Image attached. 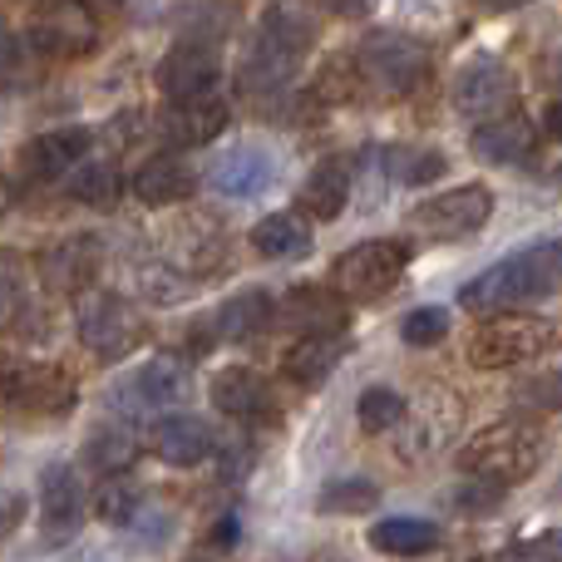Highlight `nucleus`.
I'll list each match as a JSON object with an SVG mask.
<instances>
[{
	"mask_svg": "<svg viewBox=\"0 0 562 562\" xmlns=\"http://www.w3.org/2000/svg\"><path fill=\"white\" fill-rule=\"evenodd\" d=\"M449 336V311L445 306H415L405 321H400V340L415 350H429Z\"/></svg>",
	"mask_w": 562,
	"mask_h": 562,
	"instance_id": "37",
	"label": "nucleus"
},
{
	"mask_svg": "<svg viewBox=\"0 0 562 562\" xmlns=\"http://www.w3.org/2000/svg\"><path fill=\"white\" fill-rule=\"evenodd\" d=\"M25 311V267H20L15 252H0V326Z\"/></svg>",
	"mask_w": 562,
	"mask_h": 562,
	"instance_id": "38",
	"label": "nucleus"
},
{
	"mask_svg": "<svg viewBox=\"0 0 562 562\" xmlns=\"http://www.w3.org/2000/svg\"><path fill=\"white\" fill-rule=\"evenodd\" d=\"M5 207H10V183H5V173H0V217H5Z\"/></svg>",
	"mask_w": 562,
	"mask_h": 562,
	"instance_id": "50",
	"label": "nucleus"
},
{
	"mask_svg": "<svg viewBox=\"0 0 562 562\" xmlns=\"http://www.w3.org/2000/svg\"><path fill=\"white\" fill-rule=\"evenodd\" d=\"M508 558H543V562H562V528H548L538 538H524V543L508 548Z\"/></svg>",
	"mask_w": 562,
	"mask_h": 562,
	"instance_id": "42",
	"label": "nucleus"
},
{
	"mask_svg": "<svg viewBox=\"0 0 562 562\" xmlns=\"http://www.w3.org/2000/svg\"><path fill=\"white\" fill-rule=\"evenodd\" d=\"M237 538H243V533H237V518L227 514V518H217V524H213V538H207L203 548H207V553H233Z\"/></svg>",
	"mask_w": 562,
	"mask_h": 562,
	"instance_id": "44",
	"label": "nucleus"
},
{
	"mask_svg": "<svg viewBox=\"0 0 562 562\" xmlns=\"http://www.w3.org/2000/svg\"><path fill=\"white\" fill-rule=\"evenodd\" d=\"M20 518H25V498H20V494H0V538H5L10 528H20Z\"/></svg>",
	"mask_w": 562,
	"mask_h": 562,
	"instance_id": "45",
	"label": "nucleus"
},
{
	"mask_svg": "<svg viewBox=\"0 0 562 562\" xmlns=\"http://www.w3.org/2000/svg\"><path fill=\"white\" fill-rule=\"evenodd\" d=\"M469 479H474V474H469ZM504 494H508L504 484H488V479H474V484L459 488V508H464V514H488V508L504 504Z\"/></svg>",
	"mask_w": 562,
	"mask_h": 562,
	"instance_id": "41",
	"label": "nucleus"
},
{
	"mask_svg": "<svg viewBox=\"0 0 562 562\" xmlns=\"http://www.w3.org/2000/svg\"><path fill=\"white\" fill-rule=\"evenodd\" d=\"M272 316H277L272 291L252 286V291H237V296H227L223 306H217L213 326H217V336H223V340H252L257 330L272 326Z\"/></svg>",
	"mask_w": 562,
	"mask_h": 562,
	"instance_id": "25",
	"label": "nucleus"
},
{
	"mask_svg": "<svg viewBox=\"0 0 562 562\" xmlns=\"http://www.w3.org/2000/svg\"><path fill=\"white\" fill-rule=\"evenodd\" d=\"M223 85V65H217L207 40H178L158 65V89L168 99H193V94H213Z\"/></svg>",
	"mask_w": 562,
	"mask_h": 562,
	"instance_id": "11",
	"label": "nucleus"
},
{
	"mask_svg": "<svg viewBox=\"0 0 562 562\" xmlns=\"http://www.w3.org/2000/svg\"><path fill=\"white\" fill-rule=\"evenodd\" d=\"M281 321L296 330H340L346 326V296L326 286H291Z\"/></svg>",
	"mask_w": 562,
	"mask_h": 562,
	"instance_id": "24",
	"label": "nucleus"
},
{
	"mask_svg": "<svg viewBox=\"0 0 562 562\" xmlns=\"http://www.w3.org/2000/svg\"><path fill=\"white\" fill-rule=\"evenodd\" d=\"M409 257L415 252H409L405 237H366L330 267V281H336V291L346 301H380L405 277Z\"/></svg>",
	"mask_w": 562,
	"mask_h": 562,
	"instance_id": "5",
	"label": "nucleus"
},
{
	"mask_svg": "<svg viewBox=\"0 0 562 562\" xmlns=\"http://www.w3.org/2000/svg\"><path fill=\"white\" fill-rule=\"evenodd\" d=\"M316 508L330 518H360L380 508V488L370 479H330L326 488L316 494Z\"/></svg>",
	"mask_w": 562,
	"mask_h": 562,
	"instance_id": "31",
	"label": "nucleus"
},
{
	"mask_svg": "<svg viewBox=\"0 0 562 562\" xmlns=\"http://www.w3.org/2000/svg\"><path fill=\"white\" fill-rule=\"evenodd\" d=\"M213 449H217L213 429L193 415H168L164 425L154 429V454L164 459L168 469H193V464H203Z\"/></svg>",
	"mask_w": 562,
	"mask_h": 562,
	"instance_id": "20",
	"label": "nucleus"
},
{
	"mask_svg": "<svg viewBox=\"0 0 562 562\" xmlns=\"http://www.w3.org/2000/svg\"><path fill=\"white\" fill-rule=\"evenodd\" d=\"M65 183H69V198H75V203L109 207L119 198V168L109 164V158H79V164L65 173Z\"/></svg>",
	"mask_w": 562,
	"mask_h": 562,
	"instance_id": "30",
	"label": "nucleus"
},
{
	"mask_svg": "<svg viewBox=\"0 0 562 562\" xmlns=\"http://www.w3.org/2000/svg\"><path fill=\"white\" fill-rule=\"evenodd\" d=\"M385 168L395 173V183L425 188L445 173V154L439 148H385Z\"/></svg>",
	"mask_w": 562,
	"mask_h": 562,
	"instance_id": "34",
	"label": "nucleus"
},
{
	"mask_svg": "<svg viewBox=\"0 0 562 562\" xmlns=\"http://www.w3.org/2000/svg\"><path fill=\"white\" fill-rule=\"evenodd\" d=\"M360 85L375 89L380 99H409L429 79V55L419 40L400 35V30H370L356 49Z\"/></svg>",
	"mask_w": 562,
	"mask_h": 562,
	"instance_id": "3",
	"label": "nucleus"
},
{
	"mask_svg": "<svg viewBox=\"0 0 562 562\" xmlns=\"http://www.w3.org/2000/svg\"><path fill=\"white\" fill-rule=\"evenodd\" d=\"M277 178V164L272 154H262V148H227L223 158L213 164V173H207V183L217 188L223 198H257L267 183Z\"/></svg>",
	"mask_w": 562,
	"mask_h": 562,
	"instance_id": "18",
	"label": "nucleus"
},
{
	"mask_svg": "<svg viewBox=\"0 0 562 562\" xmlns=\"http://www.w3.org/2000/svg\"><path fill=\"white\" fill-rule=\"evenodd\" d=\"M454 109L469 124H488L518 109V75L504 59H479L454 79Z\"/></svg>",
	"mask_w": 562,
	"mask_h": 562,
	"instance_id": "9",
	"label": "nucleus"
},
{
	"mask_svg": "<svg viewBox=\"0 0 562 562\" xmlns=\"http://www.w3.org/2000/svg\"><path fill=\"white\" fill-rule=\"evenodd\" d=\"M262 35L277 40V45L291 49V55H306V49L321 40L316 0H267V10H262Z\"/></svg>",
	"mask_w": 562,
	"mask_h": 562,
	"instance_id": "21",
	"label": "nucleus"
},
{
	"mask_svg": "<svg viewBox=\"0 0 562 562\" xmlns=\"http://www.w3.org/2000/svg\"><path fill=\"white\" fill-rule=\"evenodd\" d=\"M321 5H326L330 15L356 20V15H370V10H375V0H321Z\"/></svg>",
	"mask_w": 562,
	"mask_h": 562,
	"instance_id": "46",
	"label": "nucleus"
},
{
	"mask_svg": "<svg viewBox=\"0 0 562 562\" xmlns=\"http://www.w3.org/2000/svg\"><path fill=\"white\" fill-rule=\"evenodd\" d=\"M488 217H494V193L484 183H464L449 188V193H435L409 213V227H415L425 243H464V237L484 233Z\"/></svg>",
	"mask_w": 562,
	"mask_h": 562,
	"instance_id": "6",
	"label": "nucleus"
},
{
	"mask_svg": "<svg viewBox=\"0 0 562 562\" xmlns=\"http://www.w3.org/2000/svg\"><path fill=\"white\" fill-rule=\"evenodd\" d=\"M553 291H562V237L533 243L524 252L494 262L488 272H479L459 291V306L474 311V316H488V311L518 306V301H533V296H553Z\"/></svg>",
	"mask_w": 562,
	"mask_h": 562,
	"instance_id": "1",
	"label": "nucleus"
},
{
	"mask_svg": "<svg viewBox=\"0 0 562 562\" xmlns=\"http://www.w3.org/2000/svg\"><path fill=\"white\" fill-rule=\"evenodd\" d=\"M188 395H193V370L178 356H154L124 385V400H134L138 409H178Z\"/></svg>",
	"mask_w": 562,
	"mask_h": 562,
	"instance_id": "13",
	"label": "nucleus"
},
{
	"mask_svg": "<svg viewBox=\"0 0 562 562\" xmlns=\"http://www.w3.org/2000/svg\"><path fill=\"white\" fill-rule=\"evenodd\" d=\"M479 5H484V10H498V15H504V10H524V5H533V0H479Z\"/></svg>",
	"mask_w": 562,
	"mask_h": 562,
	"instance_id": "49",
	"label": "nucleus"
},
{
	"mask_svg": "<svg viewBox=\"0 0 562 562\" xmlns=\"http://www.w3.org/2000/svg\"><path fill=\"white\" fill-rule=\"evenodd\" d=\"M543 134L562 144V99H553V104H548V114H543Z\"/></svg>",
	"mask_w": 562,
	"mask_h": 562,
	"instance_id": "48",
	"label": "nucleus"
},
{
	"mask_svg": "<svg viewBox=\"0 0 562 562\" xmlns=\"http://www.w3.org/2000/svg\"><path fill=\"white\" fill-rule=\"evenodd\" d=\"M459 464H464V474H474V479L514 488V484H524V479L538 474L543 445H538V435L524 425H488L464 445Z\"/></svg>",
	"mask_w": 562,
	"mask_h": 562,
	"instance_id": "4",
	"label": "nucleus"
},
{
	"mask_svg": "<svg viewBox=\"0 0 562 562\" xmlns=\"http://www.w3.org/2000/svg\"><path fill=\"white\" fill-rule=\"evenodd\" d=\"M252 439H233V445H223V479L227 484H243L247 469H252Z\"/></svg>",
	"mask_w": 562,
	"mask_h": 562,
	"instance_id": "43",
	"label": "nucleus"
},
{
	"mask_svg": "<svg viewBox=\"0 0 562 562\" xmlns=\"http://www.w3.org/2000/svg\"><path fill=\"white\" fill-rule=\"evenodd\" d=\"M85 154H89V128H79V124L49 128V134H40L25 148V168H30V178H65Z\"/></svg>",
	"mask_w": 562,
	"mask_h": 562,
	"instance_id": "23",
	"label": "nucleus"
},
{
	"mask_svg": "<svg viewBox=\"0 0 562 562\" xmlns=\"http://www.w3.org/2000/svg\"><path fill=\"white\" fill-rule=\"evenodd\" d=\"M30 45L55 59H85L99 45V20L89 0H40Z\"/></svg>",
	"mask_w": 562,
	"mask_h": 562,
	"instance_id": "8",
	"label": "nucleus"
},
{
	"mask_svg": "<svg viewBox=\"0 0 562 562\" xmlns=\"http://www.w3.org/2000/svg\"><path fill=\"white\" fill-rule=\"evenodd\" d=\"M370 548H375V553H390V558H419V553H435L439 548V528L425 524V518L395 514V518H380V524L370 528Z\"/></svg>",
	"mask_w": 562,
	"mask_h": 562,
	"instance_id": "27",
	"label": "nucleus"
},
{
	"mask_svg": "<svg viewBox=\"0 0 562 562\" xmlns=\"http://www.w3.org/2000/svg\"><path fill=\"white\" fill-rule=\"evenodd\" d=\"M558 346V326L528 311H488V321L469 340V360L479 370H514L543 360V350Z\"/></svg>",
	"mask_w": 562,
	"mask_h": 562,
	"instance_id": "2",
	"label": "nucleus"
},
{
	"mask_svg": "<svg viewBox=\"0 0 562 562\" xmlns=\"http://www.w3.org/2000/svg\"><path fill=\"white\" fill-rule=\"evenodd\" d=\"M99 262H104L99 237L79 233L59 247H45V257H40V277H45L49 291H85L89 281L99 277Z\"/></svg>",
	"mask_w": 562,
	"mask_h": 562,
	"instance_id": "16",
	"label": "nucleus"
},
{
	"mask_svg": "<svg viewBox=\"0 0 562 562\" xmlns=\"http://www.w3.org/2000/svg\"><path fill=\"white\" fill-rule=\"evenodd\" d=\"M75 380H69V370L59 366H30V380H25V395H20V405L40 409V415H65L69 405H75Z\"/></svg>",
	"mask_w": 562,
	"mask_h": 562,
	"instance_id": "29",
	"label": "nucleus"
},
{
	"mask_svg": "<svg viewBox=\"0 0 562 562\" xmlns=\"http://www.w3.org/2000/svg\"><path fill=\"white\" fill-rule=\"evenodd\" d=\"M198 188V173L183 164L178 154H158L148 164L134 168V198L148 207H173V203H188Z\"/></svg>",
	"mask_w": 562,
	"mask_h": 562,
	"instance_id": "17",
	"label": "nucleus"
},
{
	"mask_svg": "<svg viewBox=\"0 0 562 562\" xmlns=\"http://www.w3.org/2000/svg\"><path fill=\"white\" fill-rule=\"evenodd\" d=\"M213 409H223L227 419H267L272 395H267L262 375L247 366H227L213 375Z\"/></svg>",
	"mask_w": 562,
	"mask_h": 562,
	"instance_id": "22",
	"label": "nucleus"
},
{
	"mask_svg": "<svg viewBox=\"0 0 562 562\" xmlns=\"http://www.w3.org/2000/svg\"><path fill=\"white\" fill-rule=\"evenodd\" d=\"M296 59L291 49H281L277 40L257 35L252 55H247V69H243V85L252 89V94H277V89L291 85V75H296Z\"/></svg>",
	"mask_w": 562,
	"mask_h": 562,
	"instance_id": "28",
	"label": "nucleus"
},
{
	"mask_svg": "<svg viewBox=\"0 0 562 562\" xmlns=\"http://www.w3.org/2000/svg\"><path fill=\"white\" fill-rule=\"evenodd\" d=\"M538 128L528 124V119L518 114H504V119H488V124H479L474 134V158L479 164H494V168H528L538 158Z\"/></svg>",
	"mask_w": 562,
	"mask_h": 562,
	"instance_id": "14",
	"label": "nucleus"
},
{
	"mask_svg": "<svg viewBox=\"0 0 562 562\" xmlns=\"http://www.w3.org/2000/svg\"><path fill=\"white\" fill-rule=\"evenodd\" d=\"M138 508H144V494H138V484H128V479H119V474H109L104 484H99V494H94L99 524L128 528V524L138 518Z\"/></svg>",
	"mask_w": 562,
	"mask_h": 562,
	"instance_id": "33",
	"label": "nucleus"
},
{
	"mask_svg": "<svg viewBox=\"0 0 562 562\" xmlns=\"http://www.w3.org/2000/svg\"><path fill=\"white\" fill-rule=\"evenodd\" d=\"M518 409H528V415H553L562 409V375H543V380H528V385H518Z\"/></svg>",
	"mask_w": 562,
	"mask_h": 562,
	"instance_id": "39",
	"label": "nucleus"
},
{
	"mask_svg": "<svg viewBox=\"0 0 562 562\" xmlns=\"http://www.w3.org/2000/svg\"><path fill=\"white\" fill-rule=\"evenodd\" d=\"M40 518H45L49 543L75 538L85 524V488H79V474L69 464H49L40 474Z\"/></svg>",
	"mask_w": 562,
	"mask_h": 562,
	"instance_id": "12",
	"label": "nucleus"
},
{
	"mask_svg": "<svg viewBox=\"0 0 562 562\" xmlns=\"http://www.w3.org/2000/svg\"><path fill=\"white\" fill-rule=\"evenodd\" d=\"M346 198H350V164L340 154H326L301 183V207L316 223H336L346 213Z\"/></svg>",
	"mask_w": 562,
	"mask_h": 562,
	"instance_id": "19",
	"label": "nucleus"
},
{
	"mask_svg": "<svg viewBox=\"0 0 562 562\" xmlns=\"http://www.w3.org/2000/svg\"><path fill=\"white\" fill-rule=\"evenodd\" d=\"M356 419L366 435H385V429H395L400 419H405V395L390 385H370L366 395L356 400Z\"/></svg>",
	"mask_w": 562,
	"mask_h": 562,
	"instance_id": "35",
	"label": "nucleus"
},
{
	"mask_svg": "<svg viewBox=\"0 0 562 562\" xmlns=\"http://www.w3.org/2000/svg\"><path fill=\"white\" fill-rule=\"evenodd\" d=\"M252 247L267 262H296L311 252V223L301 213H267L252 227Z\"/></svg>",
	"mask_w": 562,
	"mask_h": 562,
	"instance_id": "26",
	"label": "nucleus"
},
{
	"mask_svg": "<svg viewBox=\"0 0 562 562\" xmlns=\"http://www.w3.org/2000/svg\"><path fill=\"white\" fill-rule=\"evenodd\" d=\"M558 183H562V164H558Z\"/></svg>",
	"mask_w": 562,
	"mask_h": 562,
	"instance_id": "51",
	"label": "nucleus"
},
{
	"mask_svg": "<svg viewBox=\"0 0 562 562\" xmlns=\"http://www.w3.org/2000/svg\"><path fill=\"white\" fill-rule=\"evenodd\" d=\"M85 459H89V469H99V474H124V469L138 459V439L128 435L124 425H104L85 439Z\"/></svg>",
	"mask_w": 562,
	"mask_h": 562,
	"instance_id": "32",
	"label": "nucleus"
},
{
	"mask_svg": "<svg viewBox=\"0 0 562 562\" xmlns=\"http://www.w3.org/2000/svg\"><path fill=\"white\" fill-rule=\"evenodd\" d=\"M30 380V360H20L15 350H0V405H20Z\"/></svg>",
	"mask_w": 562,
	"mask_h": 562,
	"instance_id": "40",
	"label": "nucleus"
},
{
	"mask_svg": "<svg viewBox=\"0 0 562 562\" xmlns=\"http://www.w3.org/2000/svg\"><path fill=\"white\" fill-rule=\"evenodd\" d=\"M227 119L233 114H227V99L217 89L213 94H193V99H168L164 119H158V134L173 148H203L223 134Z\"/></svg>",
	"mask_w": 562,
	"mask_h": 562,
	"instance_id": "10",
	"label": "nucleus"
},
{
	"mask_svg": "<svg viewBox=\"0 0 562 562\" xmlns=\"http://www.w3.org/2000/svg\"><path fill=\"white\" fill-rule=\"evenodd\" d=\"M356 89H360L356 59L330 55L326 65H321V75H316V85H311V94H316L321 104H346V99H356Z\"/></svg>",
	"mask_w": 562,
	"mask_h": 562,
	"instance_id": "36",
	"label": "nucleus"
},
{
	"mask_svg": "<svg viewBox=\"0 0 562 562\" xmlns=\"http://www.w3.org/2000/svg\"><path fill=\"white\" fill-rule=\"evenodd\" d=\"M75 326H79V340H85L99 360L128 356L138 340L134 306H128L119 291H99L94 281H89L85 291H75Z\"/></svg>",
	"mask_w": 562,
	"mask_h": 562,
	"instance_id": "7",
	"label": "nucleus"
},
{
	"mask_svg": "<svg viewBox=\"0 0 562 562\" xmlns=\"http://www.w3.org/2000/svg\"><path fill=\"white\" fill-rule=\"evenodd\" d=\"M340 356H346V336H340V330H301V340L281 356V375H286L291 385L316 390L330 380Z\"/></svg>",
	"mask_w": 562,
	"mask_h": 562,
	"instance_id": "15",
	"label": "nucleus"
},
{
	"mask_svg": "<svg viewBox=\"0 0 562 562\" xmlns=\"http://www.w3.org/2000/svg\"><path fill=\"white\" fill-rule=\"evenodd\" d=\"M15 65H20V40L10 35L5 25H0V75H10Z\"/></svg>",
	"mask_w": 562,
	"mask_h": 562,
	"instance_id": "47",
	"label": "nucleus"
}]
</instances>
